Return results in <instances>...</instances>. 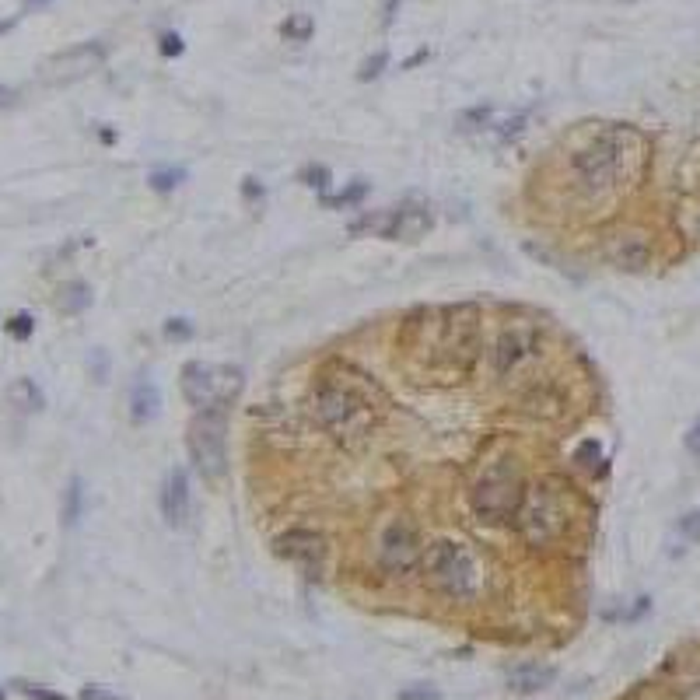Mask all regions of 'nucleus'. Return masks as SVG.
<instances>
[{
    "mask_svg": "<svg viewBox=\"0 0 700 700\" xmlns=\"http://www.w3.org/2000/svg\"><path fill=\"white\" fill-rule=\"evenodd\" d=\"M645 137L630 127H606L571 158L578 189L585 196H613L641 175Z\"/></svg>",
    "mask_w": 700,
    "mask_h": 700,
    "instance_id": "1",
    "label": "nucleus"
},
{
    "mask_svg": "<svg viewBox=\"0 0 700 700\" xmlns=\"http://www.w3.org/2000/svg\"><path fill=\"white\" fill-rule=\"evenodd\" d=\"M316 417L329 434H336L340 441L350 438H364L375 428L378 406L372 400L368 385H357L344 375H323L316 385Z\"/></svg>",
    "mask_w": 700,
    "mask_h": 700,
    "instance_id": "2",
    "label": "nucleus"
},
{
    "mask_svg": "<svg viewBox=\"0 0 700 700\" xmlns=\"http://www.w3.org/2000/svg\"><path fill=\"white\" fill-rule=\"evenodd\" d=\"M574 518V494L571 484H564L561 477H543L539 484L529 487L525 505L518 515V529L529 546H553L567 536Z\"/></svg>",
    "mask_w": 700,
    "mask_h": 700,
    "instance_id": "3",
    "label": "nucleus"
},
{
    "mask_svg": "<svg viewBox=\"0 0 700 700\" xmlns=\"http://www.w3.org/2000/svg\"><path fill=\"white\" fill-rule=\"evenodd\" d=\"M477 354H480V308L477 305L441 308L434 323V364H441L445 372L466 375L477 364Z\"/></svg>",
    "mask_w": 700,
    "mask_h": 700,
    "instance_id": "4",
    "label": "nucleus"
},
{
    "mask_svg": "<svg viewBox=\"0 0 700 700\" xmlns=\"http://www.w3.org/2000/svg\"><path fill=\"white\" fill-rule=\"evenodd\" d=\"M525 494H529V484L515 459L490 462L480 473V480L473 484V512L490 525H508V522H518Z\"/></svg>",
    "mask_w": 700,
    "mask_h": 700,
    "instance_id": "5",
    "label": "nucleus"
},
{
    "mask_svg": "<svg viewBox=\"0 0 700 700\" xmlns=\"http://www.w3.org/2000/svg\"><path fill=\"white\" fill-rule=\"evenodd\" d=\"M186 449L193 459V469L203 480H221L228 469V406H207L196 410L189 421Z\"/></svg>",
    "mask_w": 700,
    "mask_h": 700,
    "instance_id": "6",
    "label": "nucleus"
},
{
    "mask_svg": "<svg viewBox=\"0 0 700 700\" xmlns=\"http://www.w3.org/2000/svg\"><path fill=\"white\" fill-rule=\"evenodd\" d=\"M183 396L189 406L207 410V406H228L245 385L242 368L232 364H207V361H186L183 364Z\"/></svg>",
    "mask_w": 700,
    "mask_h": 700,
    "instance_id": "7",
    "label": "nucleus"
},
{
    "mask_svg": "<svg viewBox=\"0 0 700 700\" xmlns=\"http://www.w3.org/2000/svg\"><path fill=\"white\" fill-rule=\"evenodd\" d=\"M424 571L434 589L452 599H469L477 592V564L462 543H452V539L431 543L424 550Z\"/></svg>",
    "mask_w": 700,
    "mask_h": 700,
    "instance_id": "8",
    "label": "nucleus"
},
{
    "mask_svg": "<svg viewBox=\"0 0 700 700\" xmlns=\"http://www.w3.org/2000/svg\"><path fill=\"white\" fill-rule=\"evenodd\" d=\"M434 224L431 207L421 203V200H406L396 211H385V214H368L354 224V232H375L389 242H417L428 228Z\"/></svg>",
    "mask_w": 700,
    "mask_h": 700,
    "instance_id": "9",
    "label": "nucleus"
},
{
    "mask_svg": "<svg viewBox=\"0 0 700 700\" xmlns=\"http://www.w3.org/2000/svg\"><path fill=\"white\" fill-rule=\"evenodd\" d=\"M378 561L389 574H406L417 564H424V539L421 529L410 518H396L389 522V529L382 533V546H378Z\"/></svg>",
    "mask_w": 700,
    "mask_h": 700,
    "instance_id": "10",
    "label": "nucleus"
},
{
    "mask_svg": "<svg viewBox=\"0 0 700 700\" xmlns=\"http://www.w3.org/2000/svg\"><path fill=\"white\" fill-rule=\"evenodd\" d=\"M277 553L288 557L291 564L305 571V578H319L326 567V536L312 533V529H291L284 536H277Z\"/></svg>",
    "mask_w": 700,
    "mask_h": 700,
    "instance_id": "11",
    "label": "nucleus"
},
{
    "mask_svg": "<svg viewBox=\"0 0 700 700\" xmlns=\"http://www.w3.org/2000/svg\"><path fill=\"white\" fill-rule=\"evenodd\" d=\"M539 350V333L533 326H508L501 336H497V344L490 350V357H494V372L501 378H508L512 372H518L533 354Z\"/></svg>",
    "mask_w": 700,
    "mask_h": 700,
    "instance_id": "12",
    "label": "nucleus"
},
{
    "mask_svg": "<svg viewBox=\"0 0 700 700\" xmlns=\"http://www.w3.org/2000/svg\"><path fill=\"white\" fill-rule=\"evenodd\" d=\"M606 260H610L617 270L641 273V270L651 267V242H648L645 232H634V228L613 232V235L606 239Z\"/></svg>",
    "mask_w": 700,
    "mask_h": 700,
    "instance_id": "13",
    "label": "nucleus"
},
{
    "mask_svg": "<svg viewBox=\"0 0 700 700\" xmlns=\"http://www.w3.org/2000/svg\"><path fill=\"white\" fill-rule=\"evenodd\" d=\"M189 505H193V497H189V477H186V469L175 466V469L165 477V487H162L165 522H168L172 529H183L189 522Z\"/></svg>",
    "mask_w": 700,
    "mask_h": 700,
    "instance_id": "14",
    "label": "nucleus"
},
{
    "mask_svg": "<svg viewBox=\"0 0 700 700\" xmlns=\"http://www.w3.org/2000/svg\"><path fill=\"white\" fill-rule=\"evenodd\" d=\"M158 410H162V393H158V385H155L151 378H140L134 385V393H130V417H134V424L155 421Z\"/></svg>",
    "mask_w": 700,
    "mask_h": 700,
    "instance_id": "15",
    "label": "nucleus"
},
{
    "mask_svg": "<svg viewBox=\"0 0 700 700\" xmlns=\"http://www.w3.org/2000/svg\"><path fill=\"white\" fill-rule=\"evenodd\" d=\"M553 679H557L553 666H522L508 676V686L515 694H536V690H546Z\"/></svg>",
    "mask_w": 700,
    "mask_h": 700,
    "instance_id": "16",
    "label": "nucleus"
},
{
    "mask_svg": "<svg viewBox=\"0 0 700 700\" xmlns=\"http://www.w3.org/2000/svg\"><path fill=\"white\" fill-rule=\"evenodd\" d=\"M88 305H91V288L81 284V280H74L60 291V312H67V316H78Z\"/></svg>",
    "mask_w": 700,
    "mask_h": 700,
    "instance_id": "17",
    "label": "nucleus"
},
{
    "mask_svg": "<svg viewBox=\"0 0 700 700\" xmlns=\"http://www.w3.org/2000/svg\"><path fill=\"white\" fill-rule=\"evenodd\" d=\"M11 400L22 406V410H43V406H46L43 389H39L32 378H18V382L11 385Z\"/></svg>",
    "mask_w": 700,
    "mask_h": 700,
    "instance_id": "18",
    "label": "nucleus"
},
{
    "mask_svg": "<svg viewBox=\"0 0 700 700\" xmlns=\"http://www.w3.org/2000/svg\"><path fill=\"white\" fill-rule=\"evenodd\" d=\"M81 512H84V484H81V477H74V480L67 484V490H63V522H67V525H78Z\"/></svg>",
    "mask_w": 700,
    "mask_h": 700,
    "instance_id": "19",
    "label": "nucleus"
},
{
    "mask_svg": "<svg viewBox=\"0 0 700 700\" xmlns=\"http://www.w3.org/2000/svg\"><path fill=\"white\" fill-rule=\"evenodd\" d=\"M574 462L582 466V469H589V473H606V456H602V445L599 441H582L578 449H574Z\"/></svg>",
    "mask_w": 700,
    "mask_h": 700,
    "instance_id": "20",
    "label": "nucleus"
},
{
    "mask_svg": "<svg viewBox=\"0 0 700 700\" xmlns=\"http://www.w3.org/2000/svg\"><path fill=\"white\" fill-rule=\"evenodd\" d=\"M312 32H316V25H312V18H308V14H291V18L280 25V35H284L288 43H308V39H312Z\"/></svg>",
    "mask_w": 700,
    "mask_h": 700,
    "instance_id": "21",
    "label": "nucleus"
},
{
    "mask_svg": "<svg viewBox=\"0 0 700 700\" xmlns=\"http://www.w3.org/2000/svg\"><path fill=\"white\" fill-rule=\"evenodd\" d=\"M494 106H477V109H466L462 116H459V130H490V123H494Z\"/></svg>",
    "mask_w": 700,
    "mask_h": 700,
    "instance_id": "22",
    "label": "nucleus"
},
{
    "mask_svg": "<svg viewBox=\"0 0 700 700\" xmlns=\"http://www.w3.org/2000/svg\"><path fill=\"white\" fill-rule=\"evenodd\" d=\"M364 193H368V183H354L350 189H344L340 196H323V203L326 207H354V203H361L364 200Z\"/></svg>",
    "mask_w": 700,
    "mask_h": 700,
    "instance_id": "23",
    "label": "nucleus"
},
{
    "mask_svg": "<svg viewBox=\"0 0 700 700\" xmlns=\"http://www.w3.org/2000/svg\"><path fill=\"white\" fill-rule=\"evenodd\" d=\"M183 179H186V172H183V168H158V172H151V179H147V183L158 189V193H168V189L179 186Z\"/></svg>",
    "mask_w": 700,
    "mask_h": 700,
    "instance_id": "24",
    "label": "nucleus"
},
{
    "mask_svg": "<svg viewBox=\"0 0 700 700\" xmlns=\"http://www.w3.org/2000/svg\"><path fill=\"white\" fill-rule=\"evenodd\" d=\"M32 329H35V319H32L28 312L11 316V323H7V333H11L14 340H28V336H32Z\"/></svg>",
    "mask_w": 700,
    "mask_h": 700,
    "instance_id": "25",
    "label": "nucleus"
},
{
    "mask_svg": "<svg viewBox=\"0 0 700 700\" xmlns=\"http://www.w3.org/2000/svg\"><path fill=\"white\" fill-rule=\"evenodd\" d=\"M385 63H389V53H385V50H378L372 60H364V63H361V74H357V78H361V81H372V78H378V74L385 71Z\"/></svg>",
    "mask_w": 700,
    "mask_h": 700,
    "instance_id": "26",
    "label": "nucleus"
},
{
    "mask_svg": "<svg viewBox=\"0 0 700 700\" xmlns=\"http://www.w3.org/2000/svg\"><path fill=\"white\" fill-rule=\"evenodd\" d=\"M18 690H22L28 700H67L63 694H56L50 686H39V683H18Z\"/></svg>",
    "mask_w": 700,
    "mask_h": 700,
    "instance_id": "27",
    "label": "nucleus"
},
{
    "mask_svg": "<svg viewBox=\"0 0 700 700\" xmlns=\"http://www.w3.org/2000/svg\"><path fill=\"white\" fill-rule=\"evenodd\" d=\"M679 533L690 539V543H700V508L679 518Z\"/></svg>",
    "mask_w": 700,
    "mask_h": 700,
    "instance_id": "28",
    "label": "nucleus"
},
{
    "mask_svg": "<svg viewBox=\"0 0 700 700\" xmlns=\"http://www.w3.org/2000/svg\"><path fill=\"white\" fill-rule=\"evenodd\" d=\"M305 186L326 189L329 186V168H326V165H312V168H305Z\"/></svg>",
    "mask_w": 700,
    "mask_h": 700,
    "instance_id": "29",
    "label": "nucleus"
},
{
    "mask_svg": "<svg viewBox=\"0 0 700 700\" xmlns=\"http://www.w3.org/2000/svg\"><path fill=\"white\" fill-rule=\"evenodd\" d=\"M165 336H168V340H189V336H193V326H189L186 319H168V323H165Z\"/></svg>",
    "mask_w": 700,
    "mask_h": 700,
    "instance_id": "30",
    "label": "nucleus"
},
{
    "mask_svg": "<svg viewBox=\"0 0 700 700\" xmlns=\"http://www.w3.org/2000/svg\"><path fill=\"white\" fill-rule=\"evenodd\" d=\"M400 700H441V694L434 686H410L400 694Z\"/></svg>",
    "mask_w": 700,
    "mask_h": 700,
    "instance_id": "31",
    "label": "nucleus"
},
{
    "mask_svg": "<svg viewBox=\"0 0 700 700\" xmlns=\"http://www.w3.org/2000/svg\"><path fill=\"white\" fill-rule=\"evenodd\" d=\"M162 53L165 56H179V53H183V39H179L175 32H165V35H162Z\"/></svg>",
    "mask_w": 700,
    "mask_h": 700,
    "instance_id": "32",
    "label": "nucleus"
},
{
    "mask_svg": "<svg viewBox=\"0 0 700 700\" xmlns=\"http://www.w3.org/2000/svg\"><path fill=\"white\" fill-rule=\"evenodd\" d=\"M81 700H123V697L112 694V690H106V686H84Z\"/></svg>",
    "mask_w": 700,
    "mask_h": 700,
    "instance_id": "33",
    "label": "nucleus"
},
{
    "mask_svg": "<svg viewBox=\"0 0 700 700\" xmlns=\"http://www.w3.org/2000/svg\"><path fill=\"white\" fill-rule=\"evenodd\" d=\"M686 452L700 459V417L690 424V431H686Z\"/></svg>",
    "mask_w": 700,
    "mask_h": 700,
    "instance_id": "34",
    "label": "nucleus"
},
{
    "mask_svg": "<svg viewBox=\"0 0 700 700\" xmlns=\"http://www.w3.org/2000/svg\"><path fill=\"white\" fill-rule=\"evenodd\" d=\"M242 196L249 200V203H256V200H263V186H260L256 179H245V183H242Z\"/></svg>",
    "mask_w": 700,
    "mask_h": 700,
    "instance_id": "35",
    "label": "nucleus"
},
{
    "mask_svg": "<svg viewBox=\"0 0 700 700\" xmlns=\"http://www.w3.org/2000/svg\"><path fill=\"white\" fill-rule=\"evenodd\" d=\"M396 7H400V0H385V4H382V18H385V25L396 18Z\"/></svg>",
    "mask_w": 700,
    "mask_h": 700,
    "instance_id": "36",
    "label": "nucleus"
},
{
    "mask_svg": "<svg viewBox=\"0 0 700 700\" xmlns=\"http://www.w3.org/2000/svg\"><path fill=\"white\" fill-rule=\"evenodd\" d=\"M11 99H14V91H11V88H0V106H7Z\"/></svg>",
    "mask_w": 700,
    "mask_h": 700,
    "instance_id": "37",
    "label": "nucleus"
},
{
    "mask_svg": "<svg viewBox=\"0 0 700 700\" xmlns=\"http://www.w3.org/2000/svg\"><path fill=\"white\" fill-rule=\"evenodd\" d=\"M39 4H46V0H28V7H39Z\"/></svg>",
    "mask_w": 700,
    "mask_h": 700,
    "instance_id": "38",
    "label": "nucleus"
},
{
    "mask_svg": "<svg viewBox=\"0 0 700 700\" xmlns=\"http://www.w3.org/2000/svg\"><path fill=\"white\" fill-rule=\"evenodd\" d=\"M0 700H4V686H0Z\"/></svg>",
    "mask_w": 700,
    "mask_h": 700,
    "instance_id": "39",
    "label": "nucleus"
},
{
    "mask_svg": "<svg viewBox=\"0 0 700 700\" xmlns=\"http://www.w3.org/2000/svg\"><path fill=\"white\" fill-rule=\"evenodd\" d=\"M697 232H700V217H697Z\"/></svg>",
    "mask_w": 700,
    "mask_h": 700,
    "instance_id": "40",
    "label": "nucleus"
}]
</instances>
